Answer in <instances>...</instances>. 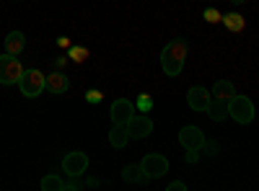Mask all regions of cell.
Returning <instances> with one entry per match:
<instances>
[{
    "label": "cell",
    "mask_w": 259,
    "mask_h": 191,
    "mask_svg": "<svg viewBox=\"0 0 259 191\" xmlns=\"http://www.w3.org/2000/svg\"><path fill=\"white\" fill-rule=\"evenodd\" d=\"M187 52H189V44L184 39H171L168 44L163 47V52H161V68H163V73L168 78L182 75L184 62H187Z\"/></svg>",
    "instance_id": "obj_1"
},
{
    "label": "cell",
    "mask_w": 259,
    "mask_h": 191,
    "mask_svg": "<svg viewBox=\"0 0 259 191\" xmlns=\"http://www.w3.org/2000/svg\"><path fill=\"white\" fill-rule=\"evenodd\" d=\"M228 116H231L236 124H251V121H254V103H251V98L236 93V96L228 101Z\"/></svg>",
    "instance_id": "obj_2"
},
{
    "label": "cell",
    "mask_w": 259,
    "mask_h": 191,
    "mask_svg": "<svg viewBox=\"0 0 259 191\" xmlns=\"http://www.w3.org/2000/svg\"><path fill=\"white\" fill-rule=\"evenodd\" d=\"M18 88L26 98H36L47 88V75L41 70H24V75H21V80H18Z\"/></svg>",
    "instance_id": "obj_3"
},
{
    "label": "cell",
    "mask_w": 259,
    "mask_h": 191,
    "mask_svg": "<svg viewBox=\"0 0 259 191\" xmlns=\"http://www.w3.org/2000/svg\"><path fill=\"white\" fill-rule=\"evenodd\" d=\"M24 75V65L18 62L16 54H0V83L3 86H16Z\"/></svg>",
    "instance_id": "obj_4"
},
{
    "label": "cell",
    "mask_w": 259,
    "mask_h": 191,
    "mask_svg": "<svg viewBox=\"0 0 259 191\" xmlns=\"http://www.w3.org/2000/svg\"><path fill=\"white\" fill-rule=\"evenodd\" d=\"M140 168H143V176L145 178H161L168 173V158L161 155V153H148L143 160H140Z\"/></svg>",
    "instance_id": "obj_5"
},
{
    "label": "cell",
    "mask_w": 259,
    "mask_h": 191,
    "mask_svg": "<svg viewBox=\"0 0 259 191\" xmlns=\"http://www.w3.org/2000/svg\"><path fill=\"white\" fill-rule=\"evenodd\" d=\"M89 171V155L80 153V150H73L62 158V173L65 176H83Z\"/></svg>",
    "instance_id": "obj_6"
},
{
    "label": "cell",
    "mask_w": 259,
    "mask_h": 191,
    "mask_svg": "<svg viewBox=\"0 0 259 191\" xmlns=\"http://www.w3.org/2000/svg\"><path fill=\"white\" fill-rule=\"evenodd\" d=\"M205 140H207L205 132L200 130V126H192V124L182 126V132H179V142H182L184 150H202Z\"/></svg>",
    "instance_id": "obj_7"
},
{
    "label": "cell",
    "mask_w": 259,
    "mask_h": 191,
    "mask_svg": "<svg viewBox=\"0 0 259 191\" xmlns=\"http://www.w3.org/2000/svg\"><path fill=\"white\" fill-rule=\"evenodd\" d=\"M210 101H212V96H210V91L202 88V86H192V88L187 91V103H189L192 111H205V114H207Z\"/></svg>",
    "instance_id": "obj_8"
},
{
    "label": "cell",
    "mask_w": 259,
    "mask_h": 191,
    "mask_svg": "<svg viewBox=\"0 0 259 191\" xmlns=\"http://www.w3.org/2000/svg\"><path fill=\"white\" fill-rule=\"evenodd\" d=\"M135 101H130V98H117L114 103H112V111H109V116H112V121L114 124H127L130 119L135 116Z\"/></svg>",
    "instance_id": "obj_9"
},
{
    "label": "cell",
    "mask_w": 259,
    "mask_h": 191,
    "mask_svg": "<svg viewBox=\"0 0 259 191\" xmlns=\"http://www.w3.org/2000/svg\"><path fill=\"white\" fill-rule=\"evenodd\" d=\"M127 130H130V140H145L150 132H153V121H150V116H145V114H135L127 121Z\"/></svg>",
    "instance_id": "obj_10"
},
{
    "label": "cell",
    "mask_w": 259,
    "mask_h": 191,
    "mask_svg": "<svg viewBox=\"0 0 259 191\" xmlns=\"http://www.w3.org/2000/svg\"><path fill=\"white\" fill-rule=\"evenodd\" d=\"M68 88H70V80H68V75H65V73L55 70V73L47 75V91L50 93L60 96V93H68Z\"/></svg>",
    "instance_id": "obj_11"
},
{
    "label": "cell",
    "mask_w": 259,
    "mask_h": 191,
    "mask_svg": "<svg viewBox=\"0 0 259 191\" xmlns=\"http://www.w3.org/2000/svg\"><path fill=\"white\" fill-rule=\"evenodd\" d=\"M130 142V130L127 124H114L112 121V130H109V145L114 147V150H122V147Z\"/></svg>",
    "instance_id": "obj_12"
},
{
    "label": "cell",
    "mask_w": 259,
    "mask_h": 191,
    "mask_svg": "<svg viewBox=\"0 0 259 191\" xmlns=\"http://www.w3.org/2000/svg\"><path fill=\"white\" fill-rule=\"evenodd\" d=\"M24 49H26V36L21 34V31H11V34L6 36V52L18 57Z\"/></svg>",
    "instance_id": "obj_13"
},
{
    "label": "cell",
    "mask_w": 259,
    "mask_h": 191,
    "mask_svg": "<svg viewBox=\"0 0 259 191\" xmlns=\"http://www.w3.org/2000/svg\"><path fill=\"white\" fill-rule=\"evenodd\" d=\"M122 181H124V183H148L150 178L143 176V168H140V165L127 163V165L122 168Z\"/></svg>",
    "instance_id": "obj_14"
},
{
    "label": "cell",
    "mask_w": 259,
    "mask_h": 191,
    "mask_svg": "<svg viewBox=\"0 0 259 191\" xmlns=\"http://www.w3.org/2000/svg\"><path fill=\"white\" fill-rule=\"evenodd\" d=\"M207 114H210V119H212V121H226V119H228V101L212 98V101H210Z\"/></svg>",
    "instance_id": "obj_15"
},
{
    "label": "cell",
    "mask_w": 259,
    "mask_h": 191,
    "mask_svg": "<svg viewBox=\"0 0 259 191\" xmlns=\"http://www.w3.org/2000/svg\"><path fill=\"white\" fill-rule=\"evenodd\" d=\"M236 96V88H233V83L231 80H218L212 86V98H221V101H231Z\"/></svg>",
    "instance_id": "obj_16"
},
{
    "label": "cell",
    "mask_w": 259,
    "mask_h": 191,
    "mask_svg": "<svg viewBox=\"0 0 259 191\" xmlns=\"http://www.w3.org/2000/svg\"><path fill=\"white\" fill-rule=\"evenodd\" d=\"M223 26L228 29V31H233V34H239V31H244V26H246V21H244V16L241 13H226L223 16Z\"/></svg>",
    "instance_id": "obj_17"
},
{
    "label": "cell",
    "mask_w": 259,
    "mask_h": 191,
    "mask_svg": "<svg viewBox=\"0 0 259 191\" xmlns=\"http://www.w3.org/2000/svg\"><path fill=\"white\" fill-rule=\"evenodd\" d=\"M39 186L45 188V191H65V178L57 176V173H47L45 178H41Z\"/></svg>",
    "instance_id": "obj_18"
},
{
    "label": "cell",
    "mask_w": 259,
    "mask_h": 191,
    "mask_svg": "<svg viewBox=\"0 0 259 191\" xmlns=\"http://www.w3.org/2000/svg\"><path fill=\"white\" fill-rule=\"evenodd\" d=\"M135 109H138V111H143V114H145V111H150V109H153V98H150L148 93H140V96L135 98Z\"/></svg>",
    "instance_id": "obj_19"
},
{
    "label": "cell",
    "mask_w": 259,
    "mask_h": 191,
    "mask_svg": "<svg viewBox=\"0 0 259 191\" xmlns=\"http://www.w3.org/2000/svg\"><path fill=\"white\" fill-rule=\"evenodd\" d=\"M85 183L80 181V176H68L65 178V191H80Z\"/></svg>",
    "instance_id": "obj_20"
},
{
    "label": "cell",
    "mask_w": 259,
    "mask_h": 191,
    "mask_svg": "<svg viewBox=\"0 0 259 191\" xmlns=\"http://www.w3.org/2000/svg\"><path fill=\"white\" fill-rule=\"evenodd\" d=\"M68 57L75 59V62H83L85 57H89V49L85 47H73V49H68Z\"/></svg>",
    "instance_id": "obj_21"
},
{
    "label": "cell",
    "mask_w": 259,
    "mask_h": 191,
    "mask_svg": "<svg viewBox=\"0 0 259 191\" xmlns=\"http://www.w3.org/2000/svg\"><path fill=\"white\" fill-rule=\"evenodd\" d=\"M202 18L207 21V24H218V21H223V16L215 11V8H205V13H202Z\"/></svg>",
    "instance_id": "obj_22"
},
{
    "label": "cell",
    "mask_w": 259,
    "mask_h": 191,
    "mask_svg": "<svg viewBox=\"0 0 259 191\" xmlns=\"http://www.w3.org/2000/svg\"><path fill=\"white\" fill-rule=\"evenodd\" d=\"M202 150H207V155H210V158H215V155L221 153V145L215 142V140H205V145H202Z\"/></svg>",
    "instance_id": "obj_23"
},
{
    "label": "cell",
    "mask_w": 259,
    "mask_h": 191,
    "mask_svg": "<svg viewBox=\"0 0 259 191\" xmlns=\"http://www.w3.org/2000/svg\"><path fill=\"white\" fill-rule=\"evenodd\" d=\"M101 98H104L101 91H85V101L89 103H101Z\"/></svg>",
    "instance_id": "obj_24"
},
{
    "label": "cell",
    "mask_w": 259,
    "mask_h": 191,
    "mask_svg": "<svg viewBox=\"0 0 259 191\" xmlns=\"http://www.w3.org/2000/svg\"><path fill=\"white\" fill-rule=\"evenodd\" d=\"M184 160L189 163V165H194L200 160V150H187V155H184Z\"/></svg>",
    "instance_id": "obj_25"
},
{
    "label": "cell",
    "mask_w": 259,
    "mask_h": 191,
    "mask_svg": "<svg viewBox=\"0 0 259 191\" xmlns=\"http://www.w3.org/2000/svg\"><path fill=\"white\" fill-rule=\"evenodd\" d=\"M166 191H187V183H184V181H171V183L166 186Z\"/></svg>",
    "instance_id": "obj_26"
},
{
    "label": "cell",
    "mask_w": 259,
    "mask_h": 191,
    "mask_svg": "<svg viewBox=\"0 0 259 191\" xmlns=\"http://www.w3.org/2000/svg\"><path fill=\"white\" fill-rule=\"evenodd\" d=\"M231 3H233V6H244V3H246V0H231Z\"/></svg>",
    "instance_id": "obj_27"
}]
</instances>
